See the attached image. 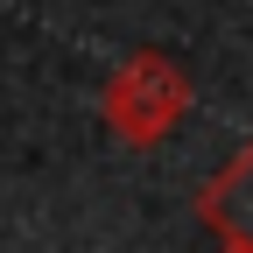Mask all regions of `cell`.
<instances>
[{
  "label": "cell",
  "instance_id": "1",
  "mask_svg": "<svg viewBox=\"0 0 253 253\" xmlns=\"http://www.w3.org/2000/svg\"><path fill=\"white\" fill-rule=\"evenodd\" d=\"M183 113H190V78H183V63L162 56V49H134L113 71V84H106V126L126 148L169 141Z\"/></svg>",
  "mask_w": 253,
  "mask_h": 253
},
{
  "label": "cell",
  "instance_id": "2",
  "mask_svg": "<svg viewBox=\"0 0 253 253\" xmlns=\"http://www.w3.org/2000/svg\"><path fill=\"white\" fill-rule=\"evenodd\" d=\"M197 218H204V232H218L225 246H253V141L232 148L225 162H218V176L197 190Z\"/></svg>",
  "mask_w": 253,
  "mask_h": 253
},
{
  "label": "cell",
  "instance_id": "3",
  "mask_svg": "<svg viewBox=\"0 0 253 253\" xmlns=\"http://www.w3.org/2000/svg\"><path fill=\"white\" fill-rule=\"evenodd\" d=\"M218 253H253V246H225V239H218Z\"/></svg>",
  "mask_w": 253,
  "mask_h": 253
}]
</instances>
